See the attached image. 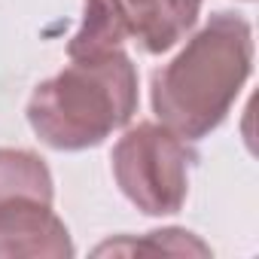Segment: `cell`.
<instances>
[{
    "label": "cell",
    "instance_id": "3",
    "mask_svg": "<svg viewBox=\"0 0 259 259\" xmlns=\"http://www.w3.org/2000/svg\"><path fill=\"white\" fill-rule=\"evenodd\" d=\"M113 177L122 195L150 217L177 213L189 195L195 153L168 125L141 122L113 147Z\"/></svg>",
    "mask_w": 259,
    "mask_h": 259
},
{
    "label": "cell",
    "instance_id": "5",
    "mask_svg": "<svg viewBox=\"0 0 259 259\" xmlns=\"http://www.w3.org/2000/svg\"><path fill=\"white\" fill-rule=\"evenodd\" d=\"M132 40L147 55H162L177 46L201 13V0H122Z\"/></svg>",
    "mask_w": 259,
    "mask_h": 259
},
{
    "label": "cell",
    "instance_id": "1",
    "mask_svg": "<svg viewBox=\"0 0 259 259\" xmlns=\"http://www.w3.org/2000/svg\"><path fill=\"white\" fill-rule=\"evenodd\" d=\"M253 67V31L235 13H217L153 73V110L186 141H201L229 116Z\"/></svg>",
    "mask_w": 259,
    "mask_h": 259
},
{
    "label": "cell",
    "instance_id": "2",
    "mask_svg": "<svg viewBox=\"0 0 259 259\" xmlns=\"http://www.w3.org/2000/svg\"><path fill=\"white\" fill-rule=\"evenodd\" d=\"M138 110V70L122 49L98 58H70L28 101L34 135L64 153L104 144Z\"/></svg>",
    "mask_w": 259,
    "mask_h": 259
},
{
    "label": "cell",
    "instance_id": "6",
    "mask_svg": "<svg viewBox=\"0 0 259 259\" xmlns=\"http://www.w3.org/2000/svg\"><path fill=\"white\" fill-rule=\"evenodd\" d=\"M132 37L128 31V13L122 0H85V13L79 31L67 43L70 58H98L122 49Z\"/></svg>",
    "mask_w": 259,
    "mask_h": 259
},
{
    "label": "cell",
    "instance_id": "7",
    "mask_svg": "<svg viewBox=\"0 0 259 259\" xmlns=\"http://www.w3.org/2000/svg\"><path fill=\"white\" fill-rule=\"evenodd\" d=\"M52 174L37 153L0 150V204L22 198L52 204Z\"/></svg>",
    "mask_w": 259,
    "mask_h": 259
},
{
    "label": "cell",
    "instance_id": "4",
    "mask_svg": "<svg viewBox=\"0 0 259 259\" xmlns=\"http://www.w3.org/2000/svg\"><path fill=\"white\" fill-rule=\"evenodd\" d=\"M0 256H73L67 226L52 213V204L7 201L0 204Z\"/></svg>",
    "mask_w": 259,
    "mask_h": 259
},
{
    "label": "cell",
    "instance_id": "8",
    "mask_svg": "<svg viewBox=\"0 0 259 259\" xmlns=\"http://www.w3.org/2000/svg\"><path fill=\"white\" fill-rule=\"evenodd\" d=\"M198 253V256H207L210 250L195 241L189 232L183 229H165V232H150L144 241H132V238H125V241H110L104 247H98V253Z\"/></svg>",
    "mask_w": 259,
    "mask_h": 259
}]
</instances>
